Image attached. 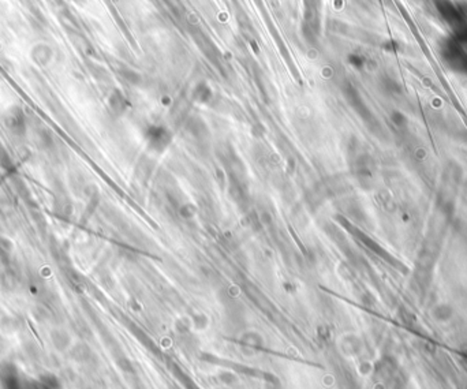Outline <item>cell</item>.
Segmentation results:
<instances>
[{"label": "cell", "instance_id": "cell-1", "mask_svg": "<svg viewBox=\"0 0 467 389\" xmlns=\"http://www.w3.org/2000/svg\"><path fill=\"white\" fill-rule=\"evenodd\" d=\"M3 123L6 130L14 137H25L27 133L26 113L19 105L10 107L3 115Z\"/></svg>", "mask_w": 467, "mask_h": 389}, {"label": "cell", "instance_id": "cell-2", "mask_svg": "<svg viewBox=\"0 0 467 389\" xmlns=\"http://www.w3.org/2000/svg\"><path fill=\"white\" fill-rule=\"evenodd\" d=\"M145 139L150 150L162 153L170 146L172 135H171L170 130L166 129L164 126L152 125L145 130Z\"/></svg>", "mask_w": 467, "mask_h": 389}, {"label": "cell", "instance_id": "cell-3", "mask_svg": "<svg viewBox=\"0 0 467 389\" xmlns=\"http://www.w3.org/2000/svg\"><path fill=\"white\" fill-rule=\"evenodd\" d=\"M54 50L47 43H38L30 51V59L38 67H47L54 60Z\"/></svg>", "mask_w": 467, "mask_h": 389}, {"label": "cell", "instance_id": "cell-4", "mask_svg": "<svg viewBox=\"0 0 467 389\" xmlns=\"http://www.w3.org/2000/svg\"><path fill=\"white\" fill-rule=\"evenodd\" d=\"M54 188V206L56 215L60 216V217H68V216L71 215L72 206L71 201H70V198H68L67 196V192H66V190H64L62 186H59V184H55Z\"/></svg>", "mask_w": 467, "mask_h": 389}, {"label": "cell", "instance_id": "cell-5", "mask_svg": "<svg viewBox=\"0 0 467 389\" xmlns=\"http://www.w3.org/2000/svg\"><path fill=\"white\" fill-rule=\"evenodd\" d=\"M36 141L37 145H38L41 149L47 150V152L55 148L54 134H52L48 129H45V127H41V129L37 130Z\"/></svg>", "mask_w": 467, "mask_h": 389}, {"label": "cell", "instance_id": "cell-6", "mask_svg": "<svg viewBox=\"0 0 467 389\" xmlns=\"http://www.w3.org/2000/svg\"><path fill=\"white\" fill-rule=\"evenodd\" d=\"M126 99L125 96L119 92V90H113L111 96H109V107L112 109L116 115H122L123 112L126 111Z\"/></svg>", "mask_w": 467, "mask_h": 389}, {"label": "cell", "instance_id": "cell-7", "mask_svg": "<svg viewBox=\"0 0 467 389\" xmlns=\"http://www.w3.org/2000/svg\"><path fill=\"white\" fill-rule=\"evenodd\" d=\"M51 340L58 349L66 348L70 343V337H68L67 333L64 331H60V329H54L51 332Z\"/></svg>", "mask_w": 467, "mask_h": 389}, {"label": "cell", "instance_id": "cell-8", "mask_svg": "<svg viewBox=\"0 0 467 389\" xmlns=\"http://www.w3.org/2000/svg\"><path fill=\"white\" fill-rule=\"evenodd\" d=\"M194 100H197L198 103H208L212 99V90L207 84H200L194 89Z\"/></svg>", "mask_w": 467, "mask_h": 389}, {"label": "cell", "instance_id": "cell-9", "mask_svg": "<svg viewBox=\"0 0 467 389\" xmlns=\"http://www.w3.org/2000/svg\"><path fill=\"white\" fill-rule=\"evenodd\" d=\"M0 167L5 171H7V172H13L14 168H15L9 150L6 149V146L2 142H0Z\"/></svg>", "mask_w": 467, "mask_h": 389}, {"label": "cell", "instance_id": "cell-10", "mask_svg": "<svg viewBox=\"0 0 467 389\" xmlns=\"http://www.w3.org/2000/svg\"><path fill=\"white\" fill-rule=\"evenodd\" d=\"M13 251V243L10 241L9 238L0 235V259H6L7 257H10Z\"/></svg>", "mask_w": 467, "mask_h": 389}, {"label": "cell", "instance_id": "cell-11", "mask_svg": "<svg viewBox=\"0 0 467 389\" xmlns=\"http://www.w3.org/2000/svg\"><path fill=\"white\" fill-rule=\"evenodd\" d=\"M179 213L183 219H191L197 213V208L193 204H184V205L180 206Z\"/></svg>", "mask_w": 467, "mask_h": 389}]
</instances>
